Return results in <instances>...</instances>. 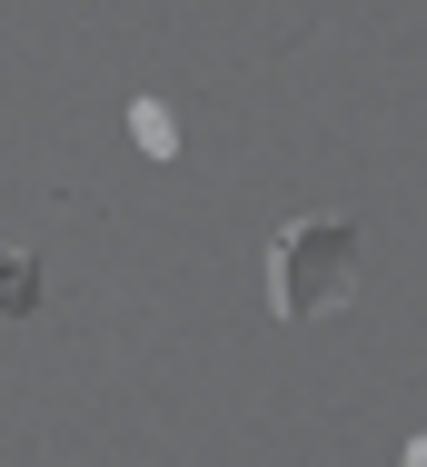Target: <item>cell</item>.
Returning a JSON list of instances; mask_svg holds the SVG:
<instances>
[{"label":"cell","instance_id":"2","mask_svg":"<svg viewBox=\"0 0 427 467\" xmlns=\"http://www.w3.org/2000/svg\"><path fill=\"white\" fill-rule=\"evenodd\" d=\"M130 140H140L150 160H179V119H170V99H130Z\"/></svg>","mask_w":427,"mask_h":467},{"label":"cell","instance_id":"4","mask_svg":"<svg viewBox=\"0 0 427 467\" xmlns=\"http://www.w3.org/2000/svg\"><path fill=\"white\" fill-rule=\"evenodd\" d=\"M398 467H427V438H408V458H398Z\"/></svg>","mask_w":427,"mask_h":467},{"label":"cell","instance_id":"1","mask_svg":"<svg viewBox=\"0 0 427 467\" xmlns=\"http://www.w3.org/2000/svg\"><path fill=\"white\" fill-rule=\"evenodd\" d=\"M348 298H358V229L348 219L278 229V249H268V318L308 328V318H338Z\"/></svg>","mask_w":427,"mask_h":467},{"label":"cell","instance_id":"3","mask_svg":"<svg viewBox=\"0 0 427 467\" xmlns=\"http://www.w3.org/2000/svg\"><path fill=\"white\" fill-rule=\"evenodd\" d=\"M0 298H10V318H30V308H40V259H30V249H10V259H0Z\"/></svg>","mask_w":427,"mask_h":467}]
</instances>
